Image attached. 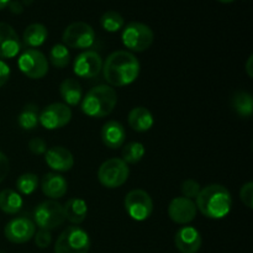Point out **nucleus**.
Segmentation results:
<instances>
[{
    "label": "nucleus",
    "instance_id": "21",
    "mask_svg": "<svg viewBox=\"0 0 253 253\" xmlns=\"http://www.w3.org/2000/svg\"><path fill=\"white\" fill-rule=\"evenodd\" d=\"M66 220L74 225H79L86 219L88 215V205L81 198H72L63 205Z\"/></svg>",
    "mask_w": 253,
    "mask_h": 253
},
{
    "label": "nucleus",
    "instance_id": "17",
    "mask_svg": "<svg viewBox=\"0 0 253 253\" xmlns=\"http://www.w3.org/2000/svg\"><path fill=\"white\" fill-rule=\"evenodd\" d=\"M174 244L180 253H197L203 244L200 232L193 226H183L174 236Z\"/></svg>",
    "mask_w": 253,
    "mask_h": 253
},
{
    "label": "nucleus",
    "instance_id": "27",
    "mask_svg": "<svg viewBox=\"0 0 253 253\" xmlns=\"http://www.w3.org/2000/svg\"><path fill=\"white\" fill-rule=\"evenodd\" d=\"M145 146L141 142H130L123 147V158L121 160L126 165H135L138 163L145 156Z\"/></svg>",
    "mask_w": 253,
    "mask_h": 253
},
{
    "label": "nucleus",
    "instance_id": "8",
    "mask_svg": "<svg viewBox=\"0 0 253 253\" xmlns=\"http://www.w3.org/2000/svg\"><path fill=\"white\" fill-rule=\"evenodd\" d=\"M125 210L135 221H145L153 211V202L147 192L143 189H133L125 198Z\"/></svg>",
    "mask_w": 253,
    "mask_h": 253
},
{
    "label": "nucleus",
    "instance_id": "14",
    "mask_svg": "<svg viewBox=\"0 0 253 253\" xmlns=\"http://www.w3.org/2000/svg\"><path fill=\"white\" fill-rule=\"evenodd\" d=\"M197 210V205L192 199L178 197L168 205V216L175 224L187 225L195 219Z\"/></svg>",
    "mask_w": 253,
    "mask_h": 253
},
{
    "label": "nucleus",
    "instance_id": "38",
    "mask_svg": "<svg viewBox=\"0 0 253 253\" xmlns=\"http://www.w3.org/2000/svg\"><path fill=\"white\" fill-rule=\"evenodd\" d=\"M252 62H253V56L249 57V59H247V63H246V72L247 74H249L250 78H252L253 77V68H252Z\"/></svg>",
    "mask_w": 253,
    "mask_h": 253
},
{
    "label": "nucleus",
    "instance_id": "34",
    "mask_svg": "<svg viewBox=\"0 0 253 253\" xmlns=\"http://www.w3.org/2000/svg\"><path fill=\"white\" fill-rule=\"evenodd\" d=\"M29 150L30 152L34 153V155H43L47 151V143L43 138L41 137H35L32 138L29 142Z\"/></svg>",
    "mask_w": 253,
    "mask_h": 253
},
{
    "label": "nucleus",
    "instance_id": "13",
    "mask_svg": "<svg viewBox=\"0 0 253 253\" xmlns=\"http://www.w3.org/2000/svg\"><path fill=\"white\" fill-rule=\"evenodd\" d=\"M103 69V58L95 51H84L78 54L73 64V72L81 78H94Z\"/></svg>",
    "mask_w": 253,
    "mask_h": 253
},
{
    "label": "nucleus",
    "instance_id": "37",
    "mask_svg": "<svg viewBox=\"0 0 253 253\" xmlns=\"http://www.w3.org/2000/svg\"><path fill=\"white\" fill-rule=\"evenodd\" d=\"M10 10H11L12 12H15V14H20V12L22 11V6L21 4H20L19 1H10Z\"/></svg>",
    "mask_w": 253,
    "mask_h": 253
},
{
    "label": "nucleus",
    "instance_id": "12",
    "mask_svg": "<svg viewBox=\"0 0 253 253\" xmlns=\"http://www.w3.org/2000/svg\"><path fill=\"white\" fill-rule=\"evenodd\" d=\"M36 232L35 222L26 216L10 220L4 229V235L12 244H25L34 237Z\"/></svg>",
    "mask_w": 253,
    "mask_h": 253
},
{
    "label": "nucleus",
    "instance_id": "5",
    "mask_svg": "<svg viewBox=\"0 0 253 253\" xmlns=\"http://www.w3.org/2000/svg\"><path fill=\"white\" fill-rule=\"evenodd\" d=\"M121 40L124 46L130 51L143 52L152 46L155 34L150 26L142 22H130L124 29Z\"/></svg>",
    "mask_w": 253,
    "mask_h": 253
},
{
    "label": "nucleus",
    "instance_id": "36",
    "mask_svg": "<svg viewBox=\"0 0 253 253\" xmlns=\"http://www.w3.org/2000/svg\"><path fill=\"white\" fill-rule=\"evenodd\" d=\"M10 74H11L10 67L4 61L0 59V88L7 83V81L10 78Z\"/></svg>",
    "mask_w": 253,
    "mask_h": 253
},
{
    "label": "nucleus",
    "instance_id": "16",
    "mask_svg": "<svg viewBox=\"0 0 253 253\" xmlns=\"http://www.w3.org/2000/svg\"><path fill=\"white\" fill-rule=\"evenodd\" d=\"M44 161H46L47 166L52 170H54V173L68 172L74 165V158L71 151L62 146L47 148L46 153H44Z\"/></svg>",
    "mask_w": 253,
    "mask_h": 253
},
{
    "label": "nucleus",
    "instance_id": "1",
    "mask_svg": "<svg viewBox=\"0 0 253 253\" xmlns=\"http://www.w3.org/2000/svg\"><path fill=\"white\" fill-rule=\"evenodd\" d=\"M103 73L110 85H130L140 74V62L131 52L115 51L103 63Z\"/></svg>",
    "mask_w": 253,
    "mask_h": 253
},
{
    "label": "nucleus",
    "instance_id": "26",
    "mask_svg": "<svg viewBox=\"0 0 253 253\" xmlns=\"http://www.w3.org/2000/svg\"><path fill=\"white\" fill-rule=\"evenodd\" d=\"M39 108L35 104H26L17 118V123L22 130L31 131L39 125Z\"/></svg>",
    "mask_w": 253,
    "mask_h": 253
},
{
    "label": "nucleus",
    "instance_id": "4",
    "mask_svg": "<svg viewBox=\"0 0 253 253\" xmlns=\"http://www.w3.org/2000/svg\"><path fill=\"white\" fill-rule=\"evenodd\" d=\"M89 249L88 232L79 226H69L57 239L54 253H88Z\"/></svg>",
    "mask_w": 253,
    "mask_h": 253
},
{
    "label": "nucleus",
    "instance_id": "18",
    "mask_svg": "<svg viewBox=\"0 0 253 253\" xmlns=\"http://www.w3.org/2000/svg\"><path fill=\"white\" fill-rule=\"evenodd\" d=\"M41 189L46 197L51 198L52 200L61 199L64 197L68 189V183L66 178L62 177L58 173H47L43 175L41 180Z\"/></svg>",
    "mask_w": 253,
    "mask_h": 253
},
{
    "label": "nucleus",
    "instance_id": "39",
    "mask_svg": "<svg viewBox=\"0 0 253 253\" xmlns=\"http://www.w3.org/2000/svg\"><path fill=\"white\" fill-rule=\"evenodd\" d=\"M10 1H11V0H0V10L4 9V7H6L7 5L10 4Z\"/></svg>",
    "mask_w": 253,
    "mask_h": 253
},
{
    "label": "nucleus",
    "instance_id": "9",
    "mask_svg": "<svg viewBox=\"0 0 253 253\" xmlns=\"http://www.w3.org/2000/svg\"><path fill=\"white\" fill-rule=\"evenodd\" d=\"M64 46L76 49L89 48L95 42V32L86 22H73L68 25L62 36Z\"/></svg>",
    "mask_w": 253,
    "mask_h": 253
},
{
    "label": "nucleus",
    "instance_id": "22",
    "mask_svg": "<svg viewBox=\"0 0 253 253\" xmlns=\"http://www.w3.org/2000/svg\"><path fill=\"white\" fill-rule=\"evenodd\" d=\"M59 93L64 104L68 106H76L83 99V89L78 81L73 78L64 79L59 85Z\"/></svg>",
    "mask_w": 253,
    "mask_h": 253
},
{
    "label": "nucleus",
    "instance_id": "10",
    "mask_svg": "<svg viewBox=\"0 0 253 253\" xmlns=\"http://www.w3.org/2000/svg\"><path fill=\"white\" fill-rule=\"evenodd\" d=\"M17 66L22 74L30 79H41L48 73V61L39 49L29 48L22 52Z\"/></svg>",
    "mask_w": 253,
    "mask_h": 253
},
{
    "label": "nucleus",
    "instance_id": "33",
    "mask_svg": "<svg viewBox=\"0 0 253 253\" xmlns=\"http://www.w3.org/2000/svg\"><path fill=\"white\" fill-rule=\"evenodd\" d=\"M240 199L249 209L253 208V183L249 182L242 185L240 190Z\"/></svg>",
    "mask_w": 253,
    "mask_h": 253
},
{
    "label": "nucleus",
    "instance_id": "35",
    "mask_svg": "<svg viewBox=\"0 0 253 253\" xmlns=\"http://www.w3.org/2000/svg\"><path fill=\"white\" fill-rule=\"evenodd\" d=\"M10 170V163L6 156L0 151V183L7 177Z\"/></svg>",
    "mask_w": 253,
    "mask_h": 253
},
{
    "label": "nucleus",
    "instance_id": "20",
    "mask_svg": "<svg viewBox=\"0 0 253 253\" xmlns=\"http://www.w3.org/2000/svg\"><path fill=\"white\" fill-rule=\"evenodd\" d=\"M127 121L130 127L137 132H146V131L151 130V127L155 124L152 113L143 106L133 108L128 114Z\"/></svg>",
    "mask_w": 253,
    "mask_h": 253
},
{
    "label": "nucleus",
    "instance_id": "3",
    "mask_svg": "<svg viewBox=\"0 0 253 253\" xmlns=\"http://www.w3.org/2000/svg\"><path fill=\"white\" fill-rule=\"evenodd\" d=\"M118 104V94L110 85L91 88L82 99V111L89 118H105L110 115Z\"/></svg>",
    "mask_w": 253,
    "mask_h": 253
},
{
    "label": "nucleus",
    "instance_id": "29",
    "mask_svg": "<svg viewBox=\"0 0 253 253\" xmlns=\"http://www.w3.org/2000/svg\"><path fill=\"white\" fill-rule=\"evenodd\" d=\"M100 24L105 31L108 32H118L125 25L124 21V17L121 16V14H119L118 11H106L101 15L100 17Z\"/></svg>",
    "mask_w": 253,
    "mask_h": 253
},
{
    "label": "nucleus",
    "instance_id": "24",
    "mask_svg": "<svg viewBox=\"0 0 253 253\" xmlns=\"http://www.w3.org/2000/svg\"><path fill=\"white\" fill-rule=\"evenodd\" d=\"M22 197L12 189H4L0 192V210L5 214H17L22 209Z\"/></svg>",
    "mask_w": 253,
    "mask_h": 253
},
{
    "label": "nucleus",
    "instance_id": "40",
    "mask_svg": "<svg viewBox=\"0 0 253 253\" xmlns=\"http://www.w3.org/2000/svg\"><path fill=\"white\" fill-rule=\"evenodd\" d=\"M217 1H220V2H224V4H229V2H232V1H235V0H217Z\"/></svg>",
    "mask_w": 253,
    "mask_h": 253
},
{
    "label": "nucleus",
    "instance_id": "11",
    "mask_svg": "<svg viewBox=\"0 0 253 253\" xmlns=\"http://www.w3.org/2000/svg\"><path fill=\"white\" fill-rule=\"evenodd\" d=\"M72 120V110L63 103H52L40 113L39 123L46 130H57L68 125Z\"/></svg>",
    "mask_w": 253,
    "mask_h": 253
},
{
    "label": "nucleus",
    "instance_id": "25",
    "mask_svg": "<svg viewBox=\"0 0 253 253\" xmlns=\"http://www.w3.org/2000/svg\"><path fill=\"white\" fill-rule=\"evenodd\" d=\"M232 109L241 118H251L253 113V99L247 91H237L232 96Z\"/></svg>",
    "mask_w": 253,
    "mask_h": 253
},
{
    "label": "nucleus",
    "instance_id": "30",
    "mask_svg": "<svg viewBox=\"0 0 253 253\" xmlns=\"http://www.w3.org/2000/svg\"><path fill=\"white\" fill-rule=\"evenodd\" d=\"M39 187V178L34 173H24L16 180V189L20 195H31Z\"/></svg>",
    "mask_w": 253,
    "mask_h": 253
},
{
    "label": "nucleus",
    "instance_id": "2",
    "mask_svg": "<svg viewBox=\"0 0 253 253\" xmlns=\"http://www.w3.org/2000/svg\"><path fill=\"white\" fill-rule=\"evenodd\" d=\"M195 205L204 216L214 220L222 219L231 211V194L224 185H208L200 190Z\"/></svg>",
    "mask_w": 253,
    "mask_h": 253
},
{
    "label": "nucleus",
    "instance_id": "19",
    "mask_svg": "<svg viewBox=\"0 0 253 253\" xmlns=\"http://www.w3.org/2000/svg\"><path fill=\"white\" fill-rule=\"evenodd\" d=\"M126 138L125 127L119 121L111 120L105 123L101 128V140L106 147L111 150L123 147Z\"/></svg>",
    "mask_w": 253,
    "mask_h": 253
},
{
    "label": "nucleus",
    "instance_id": "15",
    "mask_svg": "<svg viewBox=\"0 0 253 253\" xmlns=\"http://www.w3.org/2000/svg\"><path fill=\"white\" fill-rule=\"evenodd\" d=\"M21 49V41L11 25L0 22V58H14Z\"/></svg>",
    "mask_w": 253,
    "mask_h": 253
},
{
    "label": "nucleus",
    "instance_id": "7",
    "mask_svg": "<svg viewBox=\"0 0 253 253\" xmlns=\"http://www.w3.org/2000/svg\"><path fill=\"white\" fill-rule=\"evenodd\" d=\"M34 220L41 230L57 229L66 221L63 205L56 200L42 202L34 210Z\"/></svg>",
    "mask_w": 253,
    "mask_h": 253
},
{
    "label": "nucleus",
    "instance_id": "31",
    "mask_svg": "<svg viewBox=\"0 0 253 253\" xmlns=\"http://www.w3.org/2000/svg\"><path fill=\"white\" fill-rule=\"evenodd\" d=\"M180 190H182L183 197L193 200V199H197V197L199 195L200 190H202V187H200V184L197 182V180L187 179L182 183Z\"/></svg>",
    "mask_w": 253,
    "mask_h": 253
},
{
    "label": "nucleus",
    "instance_id": "23",
    "mask_svg": "<svg viewBox=\"0 0 253 253\" xmlns=\"http://www.w3.org/2000/svg\"><path fill=\"white\" fill-rule=\"evenodd\" d=\"M47 36H48V31H47L46 26L39 24V22H35L25 29L24 34H22V41L27 47L35 49L36 47L42 46L44 43Z\"/></svg>",
    "mask_w": 253,
    "mask_h": 253
},
{
    "label": "nucleus",
    "instance_id": "6",
    "mask_svg": "<svg viewBox=\"0 0 253 253\" xmlns=\"http://www.w3.org/2000/svg\"><path fill=\"white\" fill-rule=\"evenodd\" d=\"M130 175L127 165L121 158H110L101 163L98 170V179L103 187L109 189L120 188L126 183Z\"/></svg>",
    "mask_w": 253,
    "mask_h": 253
},
{
    "label": "nucleus",
    "instance_id": "32",
    "mask_svg": "<svg viewBox=\"0 0 253 253\" xmlns=\"http://www.w3.org/2000/svg\"><path fill=\"white\" fill-rule=\"evenodd\" d=\"M34 237L35 244H36V246L39 247V249H47L52 242V235L51 231H48V230L40 229L39 231L35 232Z\"/></svg>",
    "mask_w": 253,
    "mask_h": 253
},
{
    "label": "nucleus",
    "instance_id": "28",
    "mask_svg": "<svg viewBox=\"0 0 253 253\" xmlns=\"http://www.w3.org/2000/svg\"><path fill=\"white\" fill-rule=\"evenodd\" d=\"M49 61L56 68H64L71 62V53L63 43H57L49 51Z\"/></svg>",
    "mask_w": 253,
    "mask_h": 253
}]
</instances>
